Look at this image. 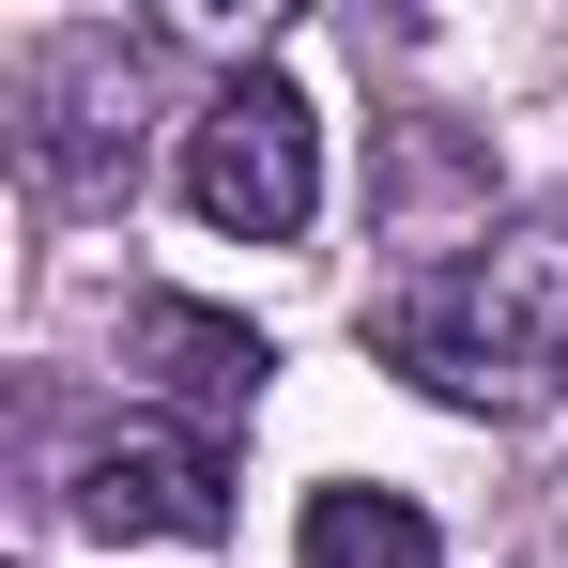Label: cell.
Masks as SVG:
<instances>
[{"mask_svg":"<svg viewBox=\"0 0 568 568\" xmlns=\"http://www.w3.org/2000/svg\"><path fill=\"white\" fill-rule=\"evenodd\" d=\"M384 354L430 384V399H476V415L554 399L568 384V215H523L507 246L384 292Z\"/></svg>","mask_w":568,"mask_h":568,"instance_id":"obj_1","label":"cell"},{"mask_svg":"<svg viewBox=\"0 0 568 568\" xmlns=\"http://www.w3.org/2000/svg\"><path fill=\"white\" fill-rule=\"evenodd\" d=\"M185 200H200V231L292 246L323 215V123H307V93L292 78H231L200 108V139H185Z\"/></svg>","mask_w":568,"mask_h":568,"instance_id":"obj_2","label":"cell"},{"mask_svg":"<svg viewBox=\"0 0 568 568\" xmlns=\"http://www.w3.org/2000/svg\"><path fill=\"white\" fill-rule=\"evenodd\" d=\"M78 523L93 538H215L231 523V476H215L200 430H123V446L78 462Z\"/></svg>","mask_w":568,"mask_h":568,"instance_id":"obj_3","label":"cell"},{"mask_svg":"<svg viewBox=\"0 0 568 568\" xmlns=\"http://www.w3.org/2000/svg\"><path fill=\"white\" fill-rule=\"evenodd\" d=\"M139 354L185 384L200 415H231V399H262V338L231 323V307H139Z\"/></svg>","mask_w":568,"mask_h":568,"instance_id":"obj_4","label":"cell"},{"mask_svg":"<svg viewBox=\"0 0 568 568\" xmlns=\"http://www.w3.org/2000/svg\"><path fill=\"white\" fill-rule=\"evenodd\" d=\"M307 568H446L415 491H323L307 507Z\"/></svg>","mask_w":568,"mask_h":568,"instance_id":"obj_5","label":"cell"}]
</instances>
